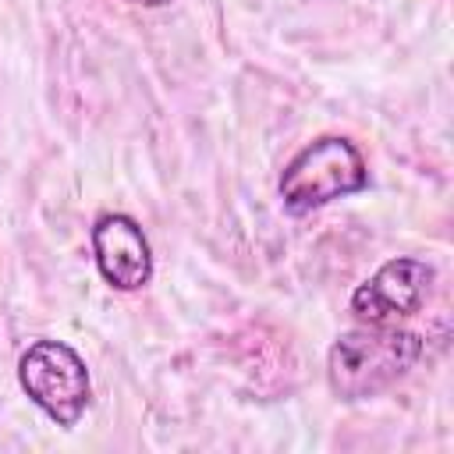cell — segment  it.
<instances>
[{"mask_svg": "<svg viewBox=\"0 0 454 454\" xmlns=\"http://www.w3.org/2000/svg\"><path fill=\"white\" fill-rule=\"evenodd\" d=\"M18 383L28 401L60 429L78 426L92 404V380L85 358L71 344L53 337H39L21 351Z\"/></svg>", "mask_w": 454, "mask_h": 454, "instance_id": "3957f363", "label": "cell"}, {"mask_svg": "<svg viewBox=\"0 0 454 454\" xmlns=\"http://www.w3.org/2000/svg\"><path fill=\"white\" fill-rule=\"evenodd\" d=\"M124 4H135V7H167L170 0H124Z\"/></svg>", "mask_w": 454, "mask_h": 454, "instance_id": "8992f818", "label": "cell"}, {"mask_svg": "<svg viewBox=\"0 0 454 454\" xmlns=\"http://www.w3.org/2000/svg\"><path fill=\"white\" fill-rule=\"evenodd\" d=\"M426 344L415 330L358 323L326 351V383L340 401H369L404 380L422 358Z\"/></svg>", "mask_w": 454, "mask_h": 454, "instance_id": "6da1fadb", "label": "cell"}, {"mask_svg": "<svg viewBox=\"0 0 454 454\" xmlns=\"http://www.w3.org/2000/svg\"><path fill=\"white\" fill-rule=\"evenodd\" d=\"M92 262L114 291H142L153 280V245L128 213H99L89 231Z\"/></svg>", "mask_w": 454, "mask_h": 454, "instance_id": "5b68a950", "label": "cell"}, {"mask_svg": "<svg viewBox=\"0 0 454 454\" xmlns=\"http://www.w3.org/2000/svg\"><path fill=\"white\" fill-rule=\"evenodd\" d=\"M433 280H436V270L426 259L394 255L351 291L348 309L358 323L394 326V323L415 316L426 305V298L433 291Z\"/></svg>", "mask_w": 454, "mask_h": 454, "instance_id": "277c9868", "label": "cell"}, {"mask_svg": "<svg viewBox=\"0 0 454 454\" xmlns=\"http://www.w3.org/2000/svg\"><path fill=\"white\" fill-rule=\"evenodd\" d=\"M365 188H369V163L362 149L344 135H319L305 142L277 177L280 206L291 216H305Z\"/></svg>", "mask_w": 454, "mask_h": 454, "instance_id": "7a4b0ae2", "label": "cell"}]
</instances>
